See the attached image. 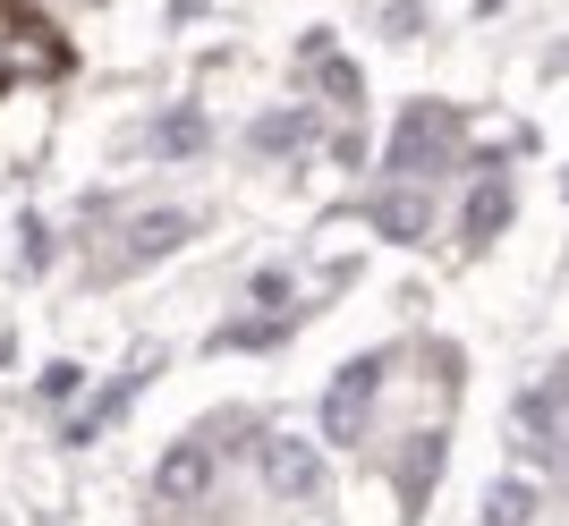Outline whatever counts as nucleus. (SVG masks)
Instances as JSON below:
<instances>
[{"mask_svg": "<svg viewBox=\"0 0 569 526\" xmlns=\"http://www.w3.org/2000/svg\"><path fill=\"white\" fill-rule=\"evenodd\" d=\"M451 144H459V120L433 111V102H417V111L391 128V144H382V170H391V179H426V170L451 162Z\"/></svg>", "mask_w": 569, "mask_h": 526, "instance_id": "obj_1", "label": "nucleus"}, {"mask_svg": "<svg viewBox=\"0 0 569 526\" xmlns=\"http://www.w3.org/2000/svg\"><path fill=\"white\" fill-rule=\"evenodd\" d=\"M188 239H196V213H179V204H144V213L102 246V272H144V263H162L170 246H188Z\"/></svg>", "mask_w": 569, "mask_h": 526, "instance_id": "obj_2", "label": "nucleus"}, {"mask_svg": "<svg viewBox=\"0 0 569 526\" xmlns=\"http://www.w3.org/2000/svg\"><path fill=\"white\" fill-rule=\"evenodd\" d=\"M256 467H263V493H272V502H315V493H323V451H315V442L263 433V442H256Z\"/></svg>", "mask_w": 569, "mask_h": 526, "instance_id": "obj_3", "label": "nucleus"}, {"mask_svg": "<svg viewBox=\"0 0 569 526\" xmlns=\"http://www.w3.org/2000/svg\"><path fill=\"white\" fill-rule=\"evenodd\" d=\"M375 383H382V357H357L332 391H323V442L332 451H357L366 442V407H375Z\"/></svg>", "mask_w": 569, "mask_h": 526, "instance_id": "obj_4", "label": "nucleus"}, {"mask_svg": "<svg viewBox=\"0 0 569 526\" xmlns=\"http://www.w3.org/2000/svg\"><path fill=\"white\" fill-rule=\"evenodd\" d=\"M375 230H382V239H400V246H417L433 230V195L426 188H382L375 195Z\"/></svg>", "mask_w": 569, "mask_h": 526, "instance_id": "obj_5", "label": "nucleus"}, {"mask_svg": "<svg viewBox=\"0 0 569 526\" xmlns=\"http://www.w3.org/2000/svg\"><path fill=\"white\" fill-rule=\"evenodd\" d=\"M204 484H213V442H179V451L162 458L153 493H162V502H204Z\"/></svg>", "mask_w": 569, "mask_h": 526, "instance_id": "obj_6", "label": "nucleus"}, {"mask_svg": "<svg viewBox=\"0 0 569 526\" xmlns=\"http://www.w3.org/2000/svg\"><path fill=\"white\" fill-rule=\"evenodd\" d=\"M433 467H442V433H417L400 451V502H408V518L426 509V484H433Z\"/></svg>", "mask_w": 569, "mask_h": 526, "instance_id": "obj_7", "label": "nucleus"}, {"mask_svg": "<svg viewBox=\"0 0 569 526\" xmlns=\"http://www.w3.org/2000/svg\"><path fill=\"white\" fill-rule=\"evenodd\" d=\"M204 144H213L204 111H170V120H153V153H162V162H196Z\"/></svg>", "mask_w": 569, "mask_h": 526, "instance_id": "obj_8", "label": "nucleus"}, {"mask_svg": "<svg viewBox=\"0 0 569 526\" xmlns=\"http://www.w3.org/2000/svg\"><path fill=\"white\" fill-rule=\"evenodd\" d=\"M501 221H510V188H501V179H485V188L468 195V239H493Z\"/></svg>", "mask_w": 569, "mask_h": 526, "instance_id": "obj_9", "label": "nucleus"}, {"mask_svg": "<svg viewBox=\"0 0 569 526\" xmlns=\"http://www.w3.org/2000/svg\"><path fill=\"white\" fill-rule=\"evenodd\" d=\"M307 136H315V128L298 120V111H272V120L247 128V153H281V144H307Z\"/></svg>", "mask_w": 569, "mask_h": 526, "instance_id": "obj_10", "label": "nucleus"}, {"mask_svg": "<svg viewBox=\"0 0 569 526\" xmlns=\"http://www.w3.org/2000/svg\"><path fill=\"white\" fill-rule=\"evenodd\" d=\"M527 518H536V484H493L485 526H527Z\"/></svg>", "mask_w": 569, "mask_h": 526, "instance_id": "obj_11", "label": "nucleus"}, {"mask_svg": "<svg viewBox=\"0 0 569 526\" xmlns=\"http://www.w3.org/2000/svg\"><path fill=\"white\" fill-rule=\"evenodd\" d=\"M323 102H340V111L357 102V69H349V60H332V51H323Z\"/></svg>", "mask_w": 569, "mask_h": 526, "instance_id": "obj_12", "label": "nucleus"}, {"mask_svg": "<svg viewBox=\"0 0 569 526\" xmlns=\"http://www.w3.org/2000/svg\"><path fill=\"white\" fill-rule=\"evenodd\" d=\"M247 297H256V306H272V314H289V281H281V272H256V289H247Z\"/></svg>", "mask_w": 569, "mask_h": 526, "instance_id": "obj_13", "label": "nucleus"}]
</instances>
